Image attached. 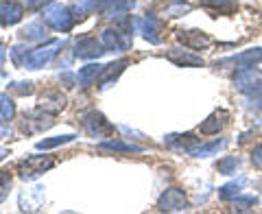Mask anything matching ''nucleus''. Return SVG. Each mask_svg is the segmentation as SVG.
Here are the masks:
<instances>
[{"label":"nucleus","instance_id":"obj_1","mask_svg":"<svg viewBox=\"0 0 262 214\" xmlns=\"http://www.w3.org/2000/svg\"><path fill=\"white\" fill-rule=\"evenodd\" d=\"M234 85L238 92L247 94L258 105L262 103V77L256 68H243L234 75Z\"/></svg>","mask_w":262,"mask_h":214},{"label":"nucleus","instance_id":"obj_2","mask_svg":"<svg viewBox=\"0 0 262 214\" xmlns=\"http://www.w3.org/2000/svg\"><path fill=\"white\" fill-rule=\"evenodd\" d=\"M59 48H61L59 39L46 42L44 46H37V48H33V51L24 53L20 66H24V68H29V70H39V68H44V66H48L55 59V55H57Z\"/></svg>","mask_w":262,"mask_h":214},{"label":"nucleus","instance_id":"obj_3","mask_svg":"<svg viewBox=\"0 0 262 214\" xmlns=\"http://www.w3.org/2000/svg\"><path fill=\"white\" fill-rule=\"evenodd\" d=\"M44 22H46L51 29L66 33V31H70L72 27H75V13H72L68 7H63V5H59V3H53V5L44 11Z\"/></svg>","mask_w":262,"mask_h":214},{"label":"nucleus","instance_id":"obj_4","mask_svg":"<svg viewBox=\"0 0 262 214\" xmlns=\"http://www.w3.org/2000/svg\"><path fill=\"white\" fill-rule=\"evenodd\" d=\"M53 164H55V160L48 158V155H31V158L22 160L18 166H15V170H18V175L22 179H33V177L42 175L44 170L53 168Z\"/></svg>","mask_w":262,"mask_h":214},{"label":"nucleus","instance_id":"obj_5","mask_svg":"<svg viewBox=\"0 0 262 214\" xmlns=\"http://www.w3.org/2000/svg\"><path fill=\"white\" fill-rule=\"evenodd\" d=\"M83 127L92 138H110L114 134V125L101 112H88L83 116Z\"/></svg>","mask_w":262,"mask_h":214},{"label":"nucleus","instance_id":"obj_6","mask_svg":"<svg viewBox=\"0 0 262 214\" xmlns=\"http://www.w3.org/2000/svg\"><path fill=\"white\" fill-rule=\"evenodd\" d=\"M158 208L162 212H184V210H188V201H186L184 190H179V188H166V190L162 192V197L158 199Z\"/></svg>","mask_w":262,"mask_h":214},{"label":"nucleus","instance_id":"obj_7","mask_svg":"<svg viewBox=\"0 0 262 214\" xmlns=\"http://www.w3.org/2000/svg\"><path fill=\"white\" fill-rule=\"evenodd\" d=\"M136 27H138V33H142V37L146 42H151V44L162 42V22L153 13H146L144 18L136 20Z\"/></svg>","mask_w":262,"mask_h":214},{"label":"nucleus","instance_id":"obj_8","mask_svg":"<svg viewBox=\"0 0 262 214\" xmlns=\"http://www.w3.org/2000/svg\"><path fill=\"white\" fill-rule=\"evenodd\" d=\"M221 63H229V66H236L238 70L243 68H256L258 63H262V48L256 46V48H247V51H243L238 55H232L223 59Z\"/></svg>","mask_w":262,"mask_h":214},{"label":"nucleus","instance_id":"obj_9","mask_svg":"<svg viewBox=\"0 0 262 214\" xmlns=\"http://www.w3.org/2000/svg\"><path fill=\"white\" fill-rule=\"evenodd\" d=\"M166 59L173 61L175 66H182V68H188V66H192V68H199V66H203L206 61H203L201 55H196L194 51H190V48H170V51L166 53Z\"/></svg>","mask_w":262,"mask_h":214},{"label":"nucleus","instance_id":"obj_10","mask_svg":"<svg viewBox=\"0 0 262 214\" xmlns=\"http://www.w3.org/2000/svg\"><path fill=\"white\" fill-rule=\"evenodd\" d=\"M177 39L182 42L186 48H190V51H206V48L212 44V37L208 33L203 31H177Z\"/></svg>","mask_w":262,"mask_h":214},{"label":"nucleus","instance_id":"obj_11","mask_svg":"<svg viewBox=\"0 0 262 214\" xmlns=\"http://www.w3.org/2000/svg\"><path fill=\"white\" fill-rule=\"evenodd\" d=\"M105 51V46L101 39L96 37H81L79 42L75 44V57H81V59H96V57H101Z\"/></svg>","mask_w":262,"mask_h":214},{"label":"nucleus","instance_id":"obj_12","mask_svg":"<svg viewBox=\"0 0 262 214\" xmlns=\"http://www.w3.org/2000/svg\"><path fill=\"white\" fill-rule=\"evenodd\" d=\"M24 15V7L15 0H3L0 3V24L3 27H11V24H18Z\"/></svg>","mask_w":262,"mask_h":214},{"label":"nucleus","instance_id":"obj_13","mask_svg":"<svg viewBox=\"0 0 262 214\" xmlns=\"http://www.w3.org/2000/svg\"><path fill=\"white\" fill-rule=\"evenodd\" d=\"M227 120H229V114L225 110H216V112H212L210 116L201 122L199 131L203 136H216L219 131L227 125Z\"/></svg>","mask_w":262,"mask_h":214},{"label":"nucleus","instance_id":"obj_14","mask_svg":"<svg viewBox=\"0 0 262 214\" xmlns=\"http://www.w3.org/2000/svg\"><path fill=\"white\" fill-rule=\"evenodd\" d=\"M103 68H105V66H101V63H88V66H83V68H79L77 83L81 88H90L92 83H96V79H101Z\"/></svg>","mask_w":262,"mask_h":214},{"label":"nucleus","instance_id":"obj_15","mask_svg":"<svg viewBox=\"0 0 262 214\" xmlns=\"http://www.w3.org/2000/svg\"><path fill=\"white\" fill-rule=\"evenodd\" d=\"M48 29L51 27L46 22H31L20 31V35L24 42H44L48 37Z\"/></svg>","mask_w":262,"mask_h":214},{"label":"nucleus","instance_id":"obj_16","mask_svg":"<svg viewBox=\"0 0 262 214\" xmlns=\"http://www.w3.org/2000/svg\"><path fill=\"white\" fill-rule=\"evenodd\" d=\"M201 5L206 7V9H210V11L223 13V15L238 11V0H201Z\"/></svg>","mask_w":262,"mask_h":214},{"label":"nucleus","instance_id":"obj_17","mask_svg":"<svg viewBox=\"0 0 262 214\" xmlns=\"http://www.w3.org/2000/svg\"><path fill=\"white\" fill-rule=\"evenodd\" d=\"M164 142H166L168 146H170V149H177V151H188V153H190L192 149H194V146H196V138H192L190 134H179V136H168L166 140H164Z\"/></svg>","mask_w":262,"mask_h":214},{"label":"nucleus","instance_id":"obj_18","mask_svg":"<svg viewBox=\"0 0 262 214\" xmlns=\"http://www.w3.org/2000/svg\"><path fill=\"white\" fill-rule=\"evenodd\" d=\"M101 3L103 0H77L72 5V13H75V18H85V15L101 9Z\"/></svg>","mask_w":262,"mask_h":214},{"label":"nucleus","instance_id":"obj_19","mask_svg":"<svg viewBox=\"0 0 262 214\" xmlns=\"http://www.w3.org/2000/svg\"><path fill=\"white\" fill-rule=\"evenodd\" d=\"M190 9H192L190 3H184V0H173V3H168L162 9V15H164V18H182V15H186Z\"/></svg>","mask_w":262,"mask_h":214},{"label":"nucleus","instance_id":"obj_20","mask_svg":"<svg viewBox=\"0 0 262 214\" xmlns=\"http://www.w3.org/2000/svg\"><path fill=\"white\" fill-rule=\"evenodd\" d=\"M225 144H227L225 140H214V142H208V144H196L194 149L190 151V155H194V158H208V155L219 153Z\"/></svg>","mask_w":262,"mask_h":214},{"label":"nucleus","instance_id":"obj_21","mask_svg":"<svg viewBox=\"0 0 262 214\" xmlns=\"http://www.w3.org/2000/svg\"><path fill=\"white\" fill-rule=\"evenodd\" d=\"M98 146L107 149V151H120V153H140L142 151V146L131 144V142H120V140H107V142H101Z\"/></svg>","mask_w":262,"mask_h":214},{"label":"nucleus","instance_id":"obj_22","mask_svg":"<svg viewBox=\"0 0 262 214\" xmlns=\"http://www.w3.org/2000/svg\"><path fill=\"white\" fill-rule=\"evenodd\" d=\"M75 140L72 134H66V136H55V138H48V140H39L37 142V149L39 151H48V149H55V146H61V144H68Z\"/></svg>","mask_w":262,"mask_h":214},{"label":"nucleus","instance_id":"obj_23","mask_svg":"<svg viewBox=\"0 0 262 214\" xmlns=\"http://www.w3.org/2000/svg\"><path fill=\"white\" fill-rule=\"evenodd\" d=\"M129 61L127 59H120V61H116V63H110V66H105L103 68V75H101V88L107 83L110 79H114V77H118L122 70H125V66H127Z\"/></svg>","mask_w":262,"mask_h":214},{"label":"nucleus","instance_id":"obj_24","mask_svg":"<svg viewBox=\"0 0 262 214\" xmlns=\"http://www.w3.org/2000/svg\"><path fill=\"white\" fill-rule=\"evenodd\" d=\"M241 166V160L236 158V155H227V158L219 160V173L221 175H234L236 170Z\"/></svg>","mask_w":262,"mask_h":214},{"label":"nucleus","instance_id":"obj_25","mask_svg":"<svg viewBox=\"0 0 262 214\" xmlns=\"http://www.w3.org/2000/svg\"><path fill=\"white\" fill-rule=\"evenodd\" d=\"M15 114V105L9 98V94H0V118L3 120H11Z\"/></svg>","mask_w":262,"mask_h":214},{"label":"nucleus","instance_id":"obj_26","mask_svg":"<svg viewBox=\"0 0 262 214\" xmlns=\"http://www.w3.org/2000/svg\"><path fill=\"white\" fill-rule=\"evenodd\" d=\"M245 184V179H241V182H234V184H227L221 188V197L223 199H234V197H238L241 195V188Z\"/></svg>","mask_w":262,"mask_h":214},{"label":"nucleus","instance_id":"obj_27","mask_svg":"<svg viewBox=\"0 0 262 214\" xmlns=\"http://www.w3.org/2000/svg\"><path fill=\"white\" fill-rule=\"evenodd\" d=\"M9 188H11V173L9 170H0V203L7 199Z\"/></svg>","mask_w":262,"mask_h":214},{"label":"nucleus","instance_id":"obj_28","mask_svg":"<svg viewBox=\"0 0 262 214\" xmlns=\"http://www.w3.org/2000/svg\"><path fill=\"white\" fill-rule=\"evenodd\" d=\"M256 197H234V205H238L241 210H245V205H256Z\"/></svg>","mask_w":262,"mask_h":214},{"label":"nucleus","instance_id":"obj_29","mask_svg":"<svg viewBox=\"0 0 262 214\" xmlns=\"http://www.w3.org/2000/svg\"><path fill=\"white\" fill-rule=\"evenodd\" d=\"M251 162H253V166L262 170V144L253 146V151H251Z\"/></svg>","mask_w":262,"mask_h":214},{"label":"nucleus","instance_id":"obj_30","mask_svg":"<svg viewBox=\"0 0 262 214\" xmlns=\"http://www.w3.org/2000/svg\"><path fill=\"white\" fill-rule=\"evenodd\" d=\"M46 3H51V0H27V7L29 9H39V7H44Z\"/></svg>","mask_w":262,"mask_h":214},{"label":"nucleus","instance_id":"obj_31","mask_svg":"<svg viewBox=\"0 0 262 214\" xmlns=\"http://www.w3.org/2000/svg\"><path fill=\"white\" fill-rule=\"evenodd\" d=\"M5 155H9V151H7V149H3V146H0V160H3Z\"/></svg>","mask_w":262,"mask_h":214}]
</instances>
